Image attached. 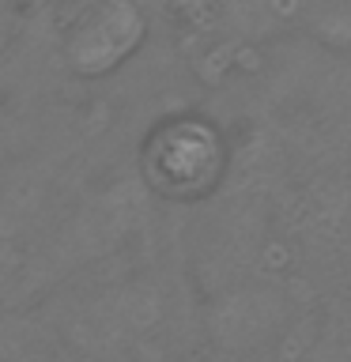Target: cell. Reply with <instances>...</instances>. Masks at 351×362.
Here are the masks:
<instances>
[{
    "label": "cell",
    "instance_id": "2",
    "mask_svg": "<svg viewBox=\"0 0 351 362\" xmlns=\"http://www.w3.org/2000/svg\"><path fill=\"white\" fill-rule=\"evenodd\" d=\"M144 42V11L136 0H87L64 34V57L79 76H102L125 64Z\"/></svg>",
    "mask_w": 351,
    "mask_h": 362
},
{
    "label": "cell",
    "instance_id": "1",
    "mask_svg": "<svg viewBox=\"0 0 351 362\" xmlns=\"http://www.w3.org/2000/svg\"><path fill=\"white\" fill-rule=\"evenodd\" d=\"M231 163L219 124L204 113H170L155 121L140 144V174L155 197L197 204L219 189Z\"/></svg>",
    "mask_w": 351,
    "mask_h": 362
},
{
    "label": "cell",
    "instance_id": "3",
    "mask_svg": "<svg viewBox=\"0 0 351 362\" xmlns=\"http://www.w3.org/2000/svg\"><path fill=\"white\" fill-rule=\"evenodd\" d=\"M163 4L189 27H204V23H212L223 11V0H163Z\"/></svg>",
    "mask_w": 351,
    "mask_h": 362
}]
</instances>
